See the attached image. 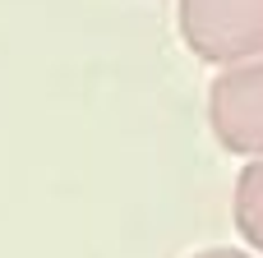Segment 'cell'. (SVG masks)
<instances>
[{"label":"cell","mask_w":263,"mask_h":258,"mask_svg":"<svg viewBox=\"0 0 263 258\" xmlns=\"http://www.w3.org/2000/svg\"><path fill=\"white\" fill-rule=\"evenodd\" d=\"M231 212H236V231L245 235V245L263 254V157H259V162H250V166L240 171Z\"/></svg>","instance_id":"3"},{"label":"cell","mask_w":263,"mask_h":258,"mask_svg":"<svg viewBox=\"0 0 263 258\" xmlns=\"http://www.w3.org/2000/svg\"><path fill=\"white\" fill-rule=\"evenodd\" d=\"M180 42L203 65L263 60V0H176Z\"/></svg>","instance_id":"1"},{"label":"cell","mask_w":263,"mask_h":258,"mask_svg":"<svg viewBox=\"0 0 263 258\" xmlns=\"http://www.w3.org/2000/svg\"><path fill=\"white\" fill-rule=\"evenodd\" d=\"M194 258H254V254H245V249H203Z\"/></svg>","instance_id":"4"},{"label":"cell","mask_w":263,"mask_h":258,"mask_svg":"<svg viewBox=\"0 0 263 258\" xmlns=\"http://www.w3.org/2000/svg\"><path fill=\"white\" fill-rule=\"evenodd\" d=\"M208 125L227 152L263 157V60L231 65L208 88Z\"/></svg>","instance_id":"2"}]
</instances>
